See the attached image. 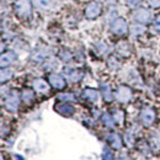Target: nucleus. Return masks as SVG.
<instances>
[{
    "mask_svg": "<svg viewBox=\"0 0 160 160\" xmlns=\"http://www.w3.org/2000/svg\"><path fill=\"white\" fill-rule=\"evenodd\" d=\"M111 31L113 32V33H116V35H124L126 32H127V30H128V27H127V22L124 19H115V20L111 22Z\"/></svg>",
    "mask_w": 160,
    "mask_h": 160,
    "instance_id": "20e7f679",
    "label": "nucleus"
},
{
    "mask_svg": "<svg viewBox=\"0 0 160 160\" xmlns=\"http://www.w3.org/2000/svg\"><path fill=\"white\" fill-rule=\"evenodd\" d=\"M12 75H14V72L11 69L2 68V70H1V82H5V81L10 80L12 78Z\"/></svg>",
    "mask_w": 160,
    "mask_h": 160,
    "instance_id": "f3484780",
    "label": "nucleus"
},
{
    "mask_svg": "<svg viewBox=\"0 0 160 160\" xmlns=\"http://www.w3.org/2000/svg\"><path fill=\"white\" fill-rule=\"evenodd\" d=\"M140 120L144 126H150L155 120V112L150 107H144L140 112Z\"/></svg>",
    "mask_w": 160,
    "mask_h": 160,
    "instance_id": "423d86ee",
    "label": "nucleus"
},
{
    "mask_svg": "<svg viewBox=\"0 0 160 160\" xmlns=\"http://www.w3.org/2000/svg\"><path fill=\"white\" fill-rule=\"evenodd\" d=\"M107 140H108V144H111L112 148H115V149H121L122 148V139L117 133H111L108 136Z\"/></svg>",
    "mask_w": 160,
    "mask_h": 160,
    "instance_id": "ddd939ff",
    "label": "nucleus"
},
{
    "mask_svg": "<svg viewBox=\"0 0 160 160\" xmlns=\"http://www.w3.org/2000/svg\"><path fill=\"white\" fill-rule=\"evenodd\" d=\"M115 98L120 102H128L132 98V91L128 86H124V85H121L117 88L116 92H115Z\"/></svg>",
    "mask_w": 160,
    "mask_h": 160,
    "instance_id": "39448f33",
    "label": "nucleus"
},
{
    "mask_svg": "<svg viewBox=\"0 0 160 160\" xmlns=\"http://www.w3.org/2000/svg\"><path fill=\"white\" fill-rule=\"evenodd\" d=\"M16 59H18L16 53H15V52H12V51H9V52H6V53H2L1 59H0V62H1V67H2V68H5V67H8V65L12 64Z\"/></svg>",
    "mask_w": 160,
    "mask_h": 160,
    "instance_id": "1a4fd4ad",
    "label": "nucleus"
},
{
    "mask_svg": "<svg viewBox=\"0 0 160 160\" xmlns=\"http://www.w3.org/2000/svg\"><path fill=\"white\" fill-rule=\"evenodd\" d=\"M144 27L143 26H139V25H134L133 27H132V36L134 37V36H139L142 33H144Z\"/></svg>",
    "mask_w": 160,
    "mask_h": 160,
    "instance_id": "4be33fe9",
    "label": "nucleus"
},
{
    "mask_svg": "<svg viewBox=\"0 0 160 160\" xmlns=\"http://www.w3.org/2000/svg\"><path fill=\"white\" fill-rule=\"evenodd\" d=\"M32 1L36 6H38L41 9H47L52 4V0H32Z\"/></svg>",
    "mask_w": 160,
    "mask_h": 160,
    "instance_id": "a211bd4d",
    "label": "nucleus"
},
{
    "mask_svg": "<svg viewBox=\"0 0 160 160\" xmlns=\"http://www.w3.org/2000/svg\"><path fill=\"white\" fill-rule=\"evenodd\" d=\"M54 108H56V111H57L58 113L63 115V116H72V115L74 113V107H73L72 105L67 103V102H63V103L57 105Z\"/></svg>",
    "mask_w": 160,
    "mask_h": 160,
    "instance_id": "6e6552de",
    "label": "nucleus"
},
{
    "mask_svg": "<svg viewBox=\"0 0 160 160\" xmlns=\"http://www.w3.org/2000/svg\"><path fill=\"white\" fill-rule=\"evenodd\" d=\"M65 74L68 77V79L73 82L75 81H79L81 78H82V73L80 70H75V69H67L65 70Z\"/></svg>",
    "mask_w": 160,
    "mask_h": 160,
    "instance_id": "4468645a",
    "label": "nucleus"
},
{
    "mask_svg": "<svg viewBox=\"0 0 160 160\" xmlns=\"http://www.w3.org/2000/svg\"><path fill=\"white\" fill-rule=\"evenodd\" d=\"M140 1H142V0H127V4H128V6H131V8H134V6L139 5Z\"/></svg>",
    "mask_w": 160,
    "mask_h": 160,
    "instance_id": "a878e982",
    "label": "nucleus"
},
{
    "mask_svg": "<svg viewBox=\"0 0 160 160\" xmlns=\"http://www.w3.org/2000/svg\"><path fill=\"white\" fill-rule=\"evenodd\" d=\"M59 100H63V101H74V100H75V98H74L72 94H62V95H59Z\"/></svg>",
    "mask_w": 160,
    "mask_h": 160,
    "instance_id": "b1692460",
    "label": "nucleus"
},
{
    "mask_svg": "<svg viewBox=\"0 0 160 160\" xmlns=\"http://www.w3.org/2000/svg\"><path fill=\"white\" fill-rule=\"evenodd\" d=\"M154 30L160 33V15L159 16H157V19H155V21H154Z\"/></svg>",
    "mask_w": 160,
    "mask_h": 160,
    "instance_id": "393cba45",
    "label": "nucleus"
},
{
    "mask_svg": "<svg viewBox=\"0 0 160 160\" xmlns=\"http://www.w3.org/2000/svg\"><path fill=\"white\" fill-rule=\"evenodd\" d=\"M81 96H82V99H85V100L88 101H91V102H96V101L99 100V92L96 90L89 89V88H86V89L82 90Z\"/></svg>",
    "mask_w": 160,
    "mask_h": 160,
    "instance_id": "9b49d317",
    "label": "nucleus"
},
{
    "mask_svg": "<svg viewBox=\"0 0 160 160\" xmlns=\"http://www.w3.org/2000/svg\"><path fill=\"white\" fill-rule=\"evenodd\" d=\"M101 92H102V96H103L105 101H108V102L112 101L113 95H112V91L107 84H101Z\"/></svg>",
    "mask_w": 160,
    "mask_h": 160,
    "instance_id": "dca6fc26",
    "label": "nucleus"
},
{
    "mask_svg": "<svg viewBox=\"0 0 160 160\" xmlns=\"http://www.w3.org/2000/svg\"><path fill=\"white\" fill-rule=\"evenodd\" d=\"M22 98H23V101H25L26 103H30L31 101L33 100L35 95H33V92L30 91V90H23V92H22Z\"/></svg>",
    "mask_w": 160,
    "mask_h": 160,
    "instance_id": "412c9836",
    "label": "nucleus"
},
{
    "mask_svg": "<svg viewBox=\"0 0 160 160\" xmlns=\"http://www.w3.org/2000/svg\"><path fill=\"white\" fill-rule=\"evenodd\" d=\"M14 10L20 18H28L31 15V2L30 0H16L14 2Z\"/></svg>",
    "mask_w": 160,
    "mask_h": 160,
    "instance_id": "f257e3e1",
    "label": "nucleus"
},
{
    "mask_svg": "<svg viewBox=\"0 0 160 160\" xmlns=\"http://www.w3.org/2000/svg\"><path fill=\"white\" fill-rule=\"evenodd\" d=\"M33 89H35V91L36 92H38V94H44V92H48V90H49V86H48V84L44 81L43 79H36L33 81Z\"/></svg>",
    "mask_w": 160,
    "mask_h": 160,
    "instance_id": "f8f14e48",
    "label": "nucleus"
},
{
    "mask_svg": "<svg viewBox=\"0 0 160 160\" xmlns=\"http://www.w3.org/2000/svg\"><path fill=\"white\" fill-rule=\"evenodd\" d=\"M102 121H103V123H105L107 127H110V128L113 127V122H115V121H113V117H111L108 113H105V115L102 116Z\"/></svg>",
    "mask_w": 160,
    "mask_h": 160,
    "instance_id": "5701e85b",
    "label": "nucleus"
},
{
    "mask_svg": "<svg viewBox=\"0 0 160 160\" xmlns=\"http://www.w3.org/2000/svg\"><path fill=\"white\" fill-rule=\"evenodd\" d=\"M124 142L129 147H132L134 144V136H133V133L131 131H127L126 132V134H124Z\"/></svg>",
    "mask_w": 160,
    "mask_h": 160,
    "instance_id": "aec40b11",
    "label": "nucleus"
},
{
    "mask_svg": "<svg viewBox=\"0 0 160 160\" xmlns=\"http://www.w3.org/2000/svg\"><path fill=\"white\" fill-rule=\"evenodd\" d=\"M105 1H106L107 4H111V5H112V4H116V2H117V0H105Z\"/></svg>",
    "mask_w": 160,
    "mask_h": 160,
    "instance_id": "cd10ccee",
    "label": "nucleus"
},
{
    "mask_svg": "<svg viewBox=\"0 0 160 160\" xmlns=\"http://www.w3.org/2000/svg\"><path fill=\"white\" fill-rule=\"evenodd\" d=\"M149 4L153 8H160V0H149Z\"/></svg>",
    "mask_w": 160,
    "mask_h": 160,
    "instance_id": "bb28decb",
    "label": "nucleus"
},
{
    "mask_svg": "<svg viewBox=\"0 0 160 160\" xmlns=\"http://www.w3.org/2000/svg\"><path fill=\"white\" fill-rule=\"evenodd\" d=\"M113 121H115V123H117V124H122V122L124 120V115H123V112L121 111V110H116L115 112H113Z\"/></svg>",
    "mask_w": 160,
    "mask_h": 160,
    "instance_id": "6ab92c4d",
    "label": "nucleus"
},
{
    "mask_svg": "<svg viewBox=\"0 0 160 160\" xmlns=\"http://www.w3.org/2000/svg\"><path fill=\"white\" fill-rule=\"evenodd\" d=\"M133 19L140 23H147L152 19V12L148 9H138L133 14Z\"/></svg>",
    "mask_w": 160,
    "mask_h": 160,
    "instance_id": "0eeeda50",
    "label": "nucleus"
},
{
    "mask_svg": "<svg viewBox=\"0 0 160 160\" xmlns=\"http://www.w3.org/2000/svg\"><path fill=\"white\" fill-rule=\"evenodd\" d=\"M19 103H20V99H19L18 91H11V92L6 96L5 101H4L5 108H6L8 111H11V112H14V111L18 110Z\"/></svg>",
    "mask_w": 160,
    "mask_h": 160,
    "instance_id": "f03ea898",
    "label": "nucleus"
},
{
    "mask_svg": "<svg viewBox=\"0 0 160 160\" xmlns=\"http://www.w3.org/2000/svg\"><path fill=\"white\" fill-rule=\"evenodd\" d=\"M102 11V5L99 1H91L85 9V16L88 19H96Z\"/></svg>",
    "mask_w": 160,
    "mask_h": 160,
    "instance_id": "7ed1b4c3",
    "label": "nucleus"
},
{
    "mask_svg": "<svg viewBox=\"0 0 160 160\" xmlns=\"http://www.w3.org/2000/svg\"><path fill=\"white\" fill-rule=\"evenodd\" d=\"M49 82L56 89H63L65 86V80L59 74H51L49 75Z\"/></svg>",
    "mask_w": 160,
    "mask_h": 160,
    "instance_id": "9d476101",
    "label": "nucleus"
},
{
    "mask_svg": "<svg viewBox=\"0 0 160 160\" xmlns=\"http://www.w3.org/2000/svg\"><path fill=\"white\" fill-rule=\"evenodd\" d=\"M150 144L153 147V149L160 150V131L153 132L150 136Z\"/></svg>",
    "mask_w": 160,
    "mask_h": 160,
    "instance_id": "2eb2a0df",
    "label": "nucleus"
}]
</instances>
